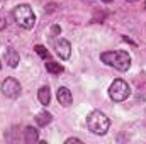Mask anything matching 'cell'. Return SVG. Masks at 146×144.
<instances>
[{
    "instance_id": "obj_1",
    "label": "cell",
    "mask_w": 146,
    "mask_h": 144,
    "mask_svg": "<svg viewBox=\"0 0 146 144\" xmlns=\"http://www.w3.org/2000/svg\"><path fill=\"white\" fill-rule=\"evenodd\" d=\"M100 61L115 68L117 71H127L131 66V56L127 51L117 49V51H106L100 54Z\"/></svg>"
},
{
    "instance_id": "obj_2",
    "label": "cell",
    "mask_w": 146,
    "mask_h": 144,
    "mask_svg": "<svg viewBox=\"0 0 146 144\" xmlns=\"http://www.w3.org/2000/svg\"><path fill=\"white\" fill-rule=\"evenodd\" d=\"M87 127L90 129V132L97 134V136H104L110 127L109 117L100 112V110H94L87 115Z\"/></svg>"
},
{
    "instance_id": "obj_3",
    "label": "cell",
    "mask_w": 146,
    "mask_h": 144,
    "mask_svg": "<svg viewBox=\"0 0 146 144\" xmlns=\"http://www.w3.org/2000/svg\"><path fill=\"white\" fill-rule=\"evenodd\" d=\"M14 19L17 22V26H21L22 29H33L36 24V14L33 10L31 5L27 3H21L14 9Z\"/></svg>"
},
{
    "instance_id": "obj_4",
    "label": "cell",
    "mask_w": 146,
    "mask_h": 144,
    "mask_svg": "<svg viewBox=\"0 0 146 144\" xmlns=\"http://www.w3.org/2000/svg\"><path fill=\"white\" fill-rule=\"evenodd\" d=\"M129 95H131V88H129V85L124 80L117 78V80H114L110 83V87H109L110 100H114V102H124Z\"/></svg>"
},
{
    "instance_id": "obj_5",
    "label": "cell",
    "mask_w": 146,
    "mask_h": 144,
    "mask_svg": "<svg viewBox=\"0 0 146 144\" xmlns=\"http://www.w3.org/2000/svg\"><path fill=\"white\" fill-rule=\"evenodd\" d=\"M0 90H2V93H3L5 97H9V98H17V97L21 95V83H19L15 78H7V80L2 83Z\"/></svg>"
},
{
    "instance_id": "obj_6",
    "label": "cell",
    "mask_w": 146,
    "mask_h": 144,
    "mask_svg": "<svg viewBox=\"0 0 146 144\" xmlns=\"http://www.w3.org/2000/svg\"><path fill=\"white\" fill-rule=\"evenodd\" d=\"M53 46H54L56 54L61 59H68L72 56V44H70V41H66V39H56L53 42Z\"/></svg>"
},
{
    "instance_id": "obj_7",
    "label": "cell",
    "mask_w": 146,
    "mask_h": 144,
    "mask_svg": "<svg viewBox=\"0 0 146 144\" xmlns=\"http://www.w3.org/2000/svg\"><path fill=\"white\" fill-rule=\"evenodd\" d=\"M56 97H58V102L63 105V107H70L73 102V95L72 92L66 88V87H60L58 92H56Z\"/></svg>"
},
{
    "instance_id": "obj_8",
    "label": "cell",
    "mask_w": 146,
    "mask_h": 144,
    "mask_svg": "<svg viewBox=\"0 0 146 144\" xmlns=\"http://www.w3.org/2000/svg\"><path fill=\"white\" fill-rule=\"evenodd\" d=\"M19 61H21L19 53H17L14 48H7V51H5V63H7L10 68H17Z\"/></svg>"
},
{
    "instance_id": "obj_9",
    "label": "cell",
    "mask_w": 146,
    "mask_h": 144,
    "mask_svg": "<svg viewBox=\"0 0 146 144\" xmlns=\"http://www.w3.org/2000/svg\"><path fill=\"white\" fill-rule=\"evenodd\" d=\"M37 100L41 105H48L51 102V92H49V87H41L39 92H37Z\"/></svg>"
},
{
    "instance_id": "obj_10",
    "label": "cell",
    "mask_w": 146,
    "mask_h": 144,
    "mask_svg": "<svg viewBox=\"0 0 146 144\" xmlns=\"http://www.w3.org/2000/svg\"><path fill=\"white\" fill-rule=\"evenodd\" d=\"M51 120H53V115L49 112H39L36 115V124L39 127H46L48 124H51Z\"/></svg>"
},
{
    "instance_id": "obj_11",
    "label": "cell",
    "mask_w": 146,
    "mask_h": 144,
    "mask_svg": "<svg viewBox=\"0 0 146 144\" xmlns=\"http://www.w3.org/2000/svg\"><path fill=\"white\" fill-rule=\"evenodd\" d=\"M44 66H46V71L51 73V75H60V73H63V66H61L60 63L53 61V59H48V61L44 63Z\"/></svg>"
},
{
    "instance_id": "obj_12",
    "label": "cell",
    "mask_w": 146,
    "mask_h": 144,
    "mask_svg": "<svg viewBox=\"0 0 146 144\" xmlns=\"http://www.w3.org/2000/svg\"><path fill=\"white\" fill-rule=\"evenodd\" d=\"M24 141L27 144H33V143H37L39 141V134H37V131L34 127H26V131H24Z\"/></svg>"
},
{
    "instance_id": "obj_13",
    "label": "cell",
    "mask_w": 146,
    "mask_h": 144,
    "mask_svg": "<svg viewBox=\"0 0 146 144\" xmlns=\"http://www.w3.org/2000/svg\"><path fill=\"white\" fill-rule=\"evenodd\" d=\"M34 49H36V53L39 54V56H41V58H42V59H49V51H48V49H46L44 46L37 44L36 48H34Z\"/></svg>"
},
{
    "instance_id": "obj_14",
    "label": "cell",
    "mask_w": 146,
    "mask_h": 144,
    "mask_svg": "<svg viewBox=\"0 0 146 144\" xmlns=\"http://www.w3.org/2000/svg\"><path fill=\"white\" fill-rule=\"evenodd\" d=\"M61 32V27L60 26H53V29H51V36H58Z\"/></svg>"
},
{
    "instance_id": "obj_15",
    "label": "cell",
    "mask_w": 146,
    "mask_h": 144,
    "mask_svg": "<svg viewBox=\"0 0 146 144\" xmlns=\"http://www.w3.org/2000/svg\"><path fill=\"white\" fill-rule=\"evenodd\" d=\"M73 143H82V139H78V137H68L66 139V144H73Z\"/></svg>"
},
{
    "instance_id": "obj_16",
    "label": "cell",
    "mask_w": 146,
    "mask_h": 144,
    "mask_svg": "<svg viewBox=\"0 0 146 144\" xmlns=\"http://www.w3.org/2000/svg\"><path fill=\"white\" fill-rule=\"evenodd\" d=\"M0 68H2V65H0Z\"/></svg>"
}]
</instances>
